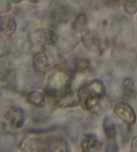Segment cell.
Segmentation results:
<instances>
[{
    "mask_svg": "<svg viewBox=\"0 0 137 152\" xmlns=\"http://www.w3.org/2000/svg\"><path fill=\"white\" fill-rule=\"evenodd\" d=\"M71 76L63 69H55L47 78L46 95L52 98L60 99L71 91Z\"/></svg>",
    "mask_w": 137,
    "mask_h": 152,
    "instance_id": "1",
    "label": "cell"
},
{
    "mask_svg": "<svg viewBox=\"0 0 137 152\" xmlns=\"http://www.w3.org/2000/svg\"><path fill=\"white\" fill-rule=\"evenodd\" d=\"M77 98L79 103L83 109L93 112L95 114L101 111L99 101L102 98L96 95L88 85L79 89Z\"/></svg>",
    "mask_w": 137,
    "mask_h": 152,
    "instance_id": "2",
    "label": "cell"
},
{
    "mask_svg": "<svg viewBox=\"0 0 137 152\" xmlns=\"http://www.w3.org/2000/svg\"><path fill=\"white\" fill-rule=\"evenodd\" d=\"M103 128L108 140V145L106 151H117V145L116 139L117 136V129L115 124L110 118L107 117L103 121Z\"/></svg>",
    "mask_w": 137,
    "mask_h": 152,
    "instance_id": "3",
    "label": "cell"
},
{
    "mask_svg": "<svg viewBox=\"0 0 137 152\" xmlns=\"http://www.w3.org/2000/svg\"><path fill=\"white\" fill-rule=\"evenodd\" d=\"M114 113L128 125H134L136 122V117L133 109L125 103H118L114 107Z\"/></svg>",
    "mask_w": 137,
    "mask_h": 152,
    "instance_id": "4",
    "label": "cell"
},
{
    "mask_svg": "<svg viewBox=\"0 0 137 152\" xmlns=\"http://www.w3.org/2000/svg\"><path fill=\"white\" fill-rule=\"evenodd\" d=\"M6 118L8 121L10 126L15 129L23 127L25 122V113L20 107H11L6 113Z\"/></svg>",
    "mask_w": 137,
    "mask_h": 152,
    "instance_id": "5",
    "label": "cell"
},
{
    "mask_svg": "<svg viewBox=\"0 0 137 152\" xmlns=\"http://www.w3.org/2000/svg\"><path fill=\"white\" fill-rule=\"evenodd\" d=\"M83 44L88 51L96 53L101 51L102 43L101 40L98 36L93 31L84 32L81 38Z\"/></svg>",
    "mask_w": 137,
    "mask_h": 152,
    "instance_id": "6",
    "label": "cell"
},
{
    "mask_svg": "<svg viewBox=\"0 0 137 152\" xmlns=\"http://www.w3.org/2000/svg\"><path fill=\"white\" fill-rule=\"evenodd\" d=\"M32 65L34 71L39 75H46L51 69L48 56L44 52H38L34 56Z\"/></svg>",
    "mask_w": 137,
    "mask_h": 152,
    "instance_id": "7",
    "label": "cell"
},
{
    "mask_svg": "<svg viewBox=\"0 0 137 152\" xmlns=\"http://www.w3.org/2000/svg\"><path fill=\"white\" fill-rule=\"evenodd\" d=\"M34 38L36 42L45 45L54 44L57 40V36L53 31L46 28H41L36 30Z\"/></svg>",
    "mask_w": 137,
    "mask_h": 152,
    "instance_id": "8",
    "label": "cell"
},
{
    "mask_svg": "<svg viewBox=\"0 0 137 152\" xmlns=\"http://www.w3.org/2000/svg\"><path fill=\"white\" fill-rule=\"evenodd\" d=\"M16 29V22L11 15H6L0 17V30L5 34L10 36Z\"/></svg>",
    "mask_w": 137,
    "mask_h": 152,
    "instance_id": "9",
    "label": "cell"
},
{
    "mask_svg": "<svg viewBox=\"0 0 137 152\" xmlns=\"http://www.w3.org/2000/svg\"><path fill=\"white\" fill-rule=\"evenodd\" d=\"M99 147L97 136L94 133H88L84 136L81 143V148L83 151L89 152L96 151Z\"/></svg>",
    "mask_w": 137,
    "mask_h": 152,
    "instance_id": "10",
    "label": "cell"
},
{
    "mask_svg": "<svg viewBox=\"0 0 137 152\" xmlns=\"http://www.w3.org/2000/svg\"><path fill=\"white\" fill-rule=\"evenodd\" d=\"M26 101L28 103L36 107L44 106L45 103V96L44 94L37 91H32L26 95Z\"/></svg>",
    "mask_w": 137,
    "mask_h": 152,
    "instance_id": "11",
    "label": "cell"
},
{
    "mask_svg": "<svg viewBox=\"0 0 137 152\" xmlns=\"http://www.w3.org/2000/svg\"><path fill=\"white\" fill-rule=\"evenodd\" d=\"M87 23H88V18L86 15L84 14H79L73 22V30L77 33H83L85 32Z\"/></svg>",
    "mask_w": 137,
    "mask_h": 152,
    "instance_id": "12",
    "label": "cell"
},
{
    "mask_svg": "<svg viewBox=\"0 0 137 152\" xmlns=\"http://www.w3.org/2000/svg\"><path fill=\"white\" fill-rule=\"evenodd\" d=\"M89 88L93 91L94 93L100 98H103L104 95H106V88H105L104 85L103 84L101 80H92L91 82L87 85Z\"/></svg>",
    "mask_w": 137,
    "mask_h": 152,
    "instance_id": "13",
    "label": "cell"
},
{
    "mask_svg": "<svg viewBox=\"0 0 137 152\" xmlns=\"http://www.w3.org/2000/svg\"><path fill=\"white\" fill-rule=\"evenodd\" d=\"M124 9L129 15H134L137 12V0H124Z\"/></svg>",
    "mask_w": 137,
    "mask_h": 152,
    "instance_id": "14",
    "label": "cell"
},
{
    "mask_svg": "<svg viewBox=\"0 0 137 152\" xmlns=\"http://www.w3.org/2000/svg\"><path fill=\"white\" fill-rule=\"evenodd\" d=\"M90 64L88 60L84 59H77L75 63V69L77 72H85L89 69Z\"/></svg>",
    "mask_w": 137,
    "mask_h": 152,
    "instance_id": "15",
    "label": "cell"
},
{
    "mask_svg": "<svg viewBox=\"0 0 137 152\" xmlns=\"http://www.w3.org/2000/svg\"><path fill=\"white\" fill-rule=\"evenodd\" d=\"M133 80L129 79V78H126L124 80L123 83V86L124 89L126 92H128V93H130V92L133 91Z\"/></svg>",
    "mask_w": 137,
    "mask_h": 152,
    "instance_id": "16",
    "label": "cell"
},
{
    "mask_svg": "<svg viewBox=\"0 0 137 152\" xmlns=\"http://www.w3.org/2000/svg\"><path fill=\"white\" fill-rule=\"evenodd\" d=\"M130 150L133 152H137V136H134L132 139Z\"/></svg>",
    "mask_w": 137,
    "mask_h": 152,
    "instance_id": "17",
    "label": "cell"
},
{
    "mask_svg": "<svg viewBox=\"0 0 137 152\" xmlns=\"http://www.w3.org/2000/svg\"><path fill=\"white\" fill-rule=\"evenodd\" d=\"M12 1L13 2H14V3H15V4H18V3H20V2L22 1V0H12Z\"/></svg>",
    "mask_w": 137,
    "mask_h": 152,
    "instance_id": "18",
    "label": "cell"
}]
</instances>
